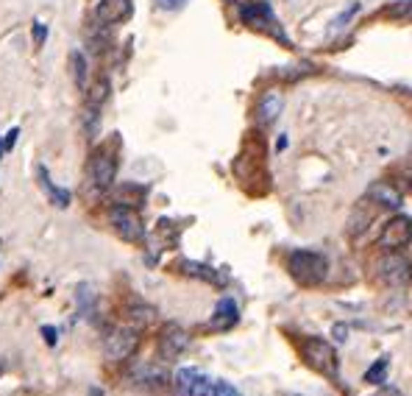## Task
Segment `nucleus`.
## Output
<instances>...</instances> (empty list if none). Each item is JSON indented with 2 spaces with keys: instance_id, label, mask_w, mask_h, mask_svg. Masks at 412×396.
I'll return each instance as SVG.
<instances>
[{
  "instance_id": "obj_1",
  "label": "nucleus",
  "mask_w": 412,
  "mask_h": 396,
  "mask_svg": "<svg viewBox=\"0 0 412 396\" xmlns=\"http://www.w3.org/2000/svg\"><path fill=\"white\" fill-rule=\"evenodd\" d=\"M301 357H304V363L309 369H315L323 377H337V371H340L337 352L323 338H304L301 341Z\"/></svg>"
},
{
  "instance_id": "obj_2",
  "label": "nucleus",
  "mask_w": 412,
  "mask_h": 396,
  "mask_svg": "<svg viewBox=\"0 0 412 396\" xmlns=\"http://www.w3.org/2000/svg\"><path fill=\"white\" fill-rule=\"evenodd\" d=\"M287 271L301 285H320L329 273V263L317 252H293L287 257Z\"/></svg>"
},
{
  "instance_id": "obj_3",
  "label": "nucleus",
  "mask_w": 412,
  "mask_h": 396,
  "mask_svg": "<svg viewBox=\"0 0 412 396\" xmlns=\"http://www.w3.org/2000/svg\"><path fill=\"white\" fill-rule=\"evenodd\" d=\"M109 218H111V226L117 229V235L128 243H142L145 240V224L142 218L137 215L134 207H125V204H114L109 210Z\"/></svg>"
},
{
  "instance_id": "obj_4",
  "label": "nucleus",
  "mask_w": 412,
  "mask_h": 396,
  "mask_svg": "<svg viewBox=\"0 0 412 396\" xmlns=\"http://www.w3.org/2000/svg\"><path fill=\"white\" fill-rule=\"evenodd\" d=\"M376 271L390 287H407L412 282V263L401 252H385L376 263Z\"/></svg>"
},
{
  "instance_id": "obj_5",
  "label": "nucleus",
  "mask_w": 412,
  "mask_h": 396,
  "mask_svg": "<svg viewBox=\"0 0 412 396\" xmlns=\"http://www.w3.org/2000/svg\"><path fill=\"white\" fill-rule=\"evenodd\" d=\"M240 17H242V22H245L248 28L262 31V34H268V36H273V39H279V42H284V45H287V36H284L282 25L276 22L273 11H270L265 3H251V6L240 8Z\"/></svg>"
},
{
  "instance_id": "obj_6",
  "label": "nucleus",
  "mask_w": 412,
  "mask_h": 396,
  "mask_svg": "<svg viewBox=\"0 0 412 396\" xmlns=\"http://www.w3.org/2000/svg\"><path fill=\"white\" fill-rule=\"evenodd\" d=\"M137 346H139V329H134V327H117V329L109 332L103 352H106V360L120 363V360H128L137 352Z\"/></svg>"
},
{
  "instance_id": "obj_7",
  "label": "nucleus",
  "mask_w": 412,
  "mask_h": 396,
  "mask_svg": "<svg viewBox=\"0 0 412 396\" xmlns=\"http://www.w3.org/2000/svg\"><path fill=\"white\" fill-rule=\"evenodd\" d=\"M376 243H379V249H385V252H401V249H407L412 243V218H407V215L390 218V221L382 226Z\"/></svg>"
},
{
  "instance_id": "obj_8",
  "label": "nucleus",
  "mask_w": 412,
  "mask_h": 396,
  "mask_svg": "<svg viewBox=\"0 0 412 396\" xmlns=\"http://www.w3.org/2000/svg\"><path fill=\"white\" fill-rule=\"evenodd\" d=\"M212 380L198 369H179L173 377V388L179 396H212Z\"/></svg>"
},
{
  "instance_id": "obj_9",
  "label": "nucleus",
  "mask_w": 412,
  "mask_h": 396,
  "mask_svg": "<svg viewBox=\"0 0 412 396\" xmlns=\"http://www.w3.org/2000/svg\"><path fill=\"white\" fill-rule=\"evenodd\" d=\"M114 176H117V159H114V153L98 151L92 156V162H90V179H92V184L98 190H109L114 184Z\"/></svg>"
},
{
  "instance_id": "obj_10",
  "label": "nucleus",
  "mask_w": 412,
  "mask_h": 396,
  "mask_svg": "<svg viewBox=\"0 0 412 396\" xmlns=\"http://www.w3.org/2000/svg\"><path fill=\"white\" fill-rule=\"evenodd\" d=\"M190 346V335L179 327V324H167L162 329V338H159V352L165 360H176L181 352H187Z\"/></svg>"
},
{
  "instance_id": "obj_11",
  "label": "nucleus",
  "mask_w": 412,
  "mask_h": 396,
  "mask_svg": "<svg viewBox=\"0 0 412 396\" xmlns=\"http://www.w3.org/2000/svg\"><path fill=\"white\" fill-rule=\"evenodd\" d=\"M134 11V3L131 0H98L95 6V17L103 25H114V22H123L128 20Z\"/></svg>"
},
{
  "instance_id": "obj_12",
  "label": "nucleus",
  "mask_w": 412,
  "mask_h": 396,
  "mask_svg": "<svg viewBox=\"0 0 412 396\" xmlns=\"http://www.w3.org/2000/svg\"><path fill=\"white\" fill-rule=\"evenodd\" d=\"M240 321V307H237V301L234 299H220L217 301V307H214V315H212V321H209V327L212 329H217V332H226V329H231L234 324Z\"/></svg>"
},
{
  "instance_id": "obj_13",
  "label": "nucleus",
  "mask_w": 412,
  "mask_h": 396,
  "mask_svg": "<svg viewBox=\"0 0 412 396\" xmlns=\"http://www.w3.org/2000/svg\"><path fill=\"white\" fill-rule=\"evenodd\" d=\"M368 198L379 207H390V210H399L404 204V196L399 193V187H393L390 182H373L368 187Z\"/></svg>"
},
{
  "instance_id": "obj_14",
  "label": "nucleus",
  "mask_w": 412,
  "mask_h": 396,
  "mask_svg": "<svg viewBox=\"0 0 412 396\" xmlns=\"http://www.w3.org/2000/svg\"><path fill=\"white\" fill-rule=\"evenodd\" d=\"M282 107H284L282 93H279V90H268V93L259 98V104H256V118H259V123H262V126H270V123L279 118Z\"/></svg>"
},
{
  "instance_id": "obj_15",
  "label": "nucleus",
  "mask_w": 412,
  "mask_h": 396,
  "mask_svg": "<svg viewBox=\"0 0 412 396\" xmlns=\"http://www.w3.org/2000/svg\"><path fill=\"white\" fill-rule=\"evenodd\" d=\"M131 380H134V383H139V385L162 388V385H167V371H165L162 366H153V363H142V366H137V369H134Z\"/></svg>"
},
{
  "instance_id": "obj_16",
  "label": "nucleus",
  "mask_w": 412,
  "mask_h": 396,
  "mask_svg": "<svg viewBox=\"0 0 412 396\" xmlns=\"http://www.w3.org/2000/svg\"><path fill=\"white\" fill-rule=\"evenodd\" d=\"M187 276H195V279H204V282H212V285H223V276L214 271V268H209L204 263H193V260H184V263L179 265Z\"/></svg>"
},
{
  "instance_id": "obj_17",
  "label": "nucleus",
  "mask_w": 412,
  "mask_h": 396,
  "mask_svg": "<svg viewBox=\"0 0 412 396\" xmlns=\"http://www.w3.org/2000/svg\"><path fill=\"white\" fill-rule=\"evenodd\" d=\"M39 182H42V187L48 190V196H50V201L56 204V207H70V193L64 190V187H56L53 182H50V176H48V170L45 168H39Z\"/></svg>"
},
{
  "instance_id": "obj_18",
  "label": "nucleus",
  "mask_w": 412,
  "mask_h": 396,
  "mask_svg": "<svg viewBox=\"0 0 412 396\" xmlns=\"http://www.w3.org/2000/svg\"><path fill=\"white\" fill-rule=\"evenodd\" d=\"M70 70H73V81H76V87L78 90H87V59H84V53L81 50H73L70 53Z\"/></svg>"
},
{
  "instance_id": "obj_19",
  "label": "nucleus",
  "mask_w": 412,
  "mask_h": 396,
  "mask_svg": "<svg viewBox=\"0 0 412 396\" xmlns=\"http://www.w3.org/2000/svg\"><path fill=\"white\" fill-rule=\"evenodd\" d=\"M106 98H109V78H98V81L90 87V93H87V107L101 109L103 104H106Z\"/></svg>"
},
{
  "instance_id": "obj_20",
  "label": "nucleus",
  "mask_w": 412,
  "mask_h": 396,
  "mask_svg": "<svg viewBox=\"0 0 412 396\" xmlns=\"http://www.w3.org/2000/svg\"><path fill=\"white\" fill-rule=\"evenodd\" d=\"M387 366H390V357H379V360L365 371V383H368V385H382V383H385V374H387Z\"/></svg>"
},
{
  "instance_id": "obj_21",
  "label": "nucleus",
  "mask_w": 412,
  "mask_h": 396,
  "mask_svg": "<svg viewBox=\"0 0 412 396\" xmlns=\"http://www.w3.org/2000/svg\"><path fill=\"white\" fill-rule=\"evenodd\" d=\"M385 14L393 17V20H407V22H412V0H399V3L390 6Z\"/></svg>"
},
{
  "instance_id": "obj_22",
  "label": "nucleus",
  "mask_w": 412,
  "mask_h": 396,
  "mask_svg": "<svg viewBox=\"0 0 412 396\" xmlns=\"http://www.w3.org/2000/svg\"><path fill=\"white\" fill-rule=\"evenodd\" d=\"M101 109H95V107H87V115H84V129L90 137H95L98 129H101V115H98Z\"/></svg>"
},
{
  "instance_id": "obj_23",
  "label": "nucleus",
  "mask_w": 412,
  "mask_h": 396,
  "mask_svg": "<svg viewBox=\"0 0 412 396\" xmlns=\"http://www.w3.org/2000/svg\"><path fill=\"white\" fill-rule=\"evenodd\" d=\"M212 396H242L234 385H228V383H223V380H217L214 385H212Z\"/></svg>"
},
{
  "instance_id": "obj_24",
  "label": "nucleus",
  "mask_w": 412,
  "mask_h": 396,
  "mask_svg": "<svg viewBox=\"0 0 412 396\" xmlns=\"http://www.w3.org/2000/svg\"><path fill=\"white\" fill-rule=\"evenodd\" d=\"M45 36H48V25L45 22H34V45H42L45 42Z\"/></svg>"
},
{
  "instance_id": "obj_25",
  "label": "nucleus",
  "mask_w": 412,
  "mask_h": 396,
  "mask_svg": "<svg viewBox=\"0 0 412 396\" xmlns=\"http://www.w3.org/2000/svg\"><path fill=\"white\" fill-rule=\"evenodd\" d=\"M159 8H165V11H179V8H184V3L187 0H153Z\"/></svg>"
},
{
  "instance_id": "obj_26",
  "label": "nucleus",
  "mask_w": 412,
  "mask_h": 396,
  "mask_svg": "<svg viewBox=\"0 0 412 396\" xmlns=\"http://www.w3.org/2000/svg\"><path fill=\"white\" fill-rule=\"evenodd\" d=\"M42 338L48 341V346H56V341H59V338H56V329H53V327H42Z\"/></svg>"
},
{
  "instance_id": "obj_27",
  "label": "nucleus",
  "mask_w": 412,
  "mask_h": 396,
  "mask_svg": "<svg viewBox=\"0 0 412 396\" xmlns=\"http://www.w3.org/2000/svg\"><path fill=\"white\" fill-rule=\"evenodd\" d=\"M331 332H334V338H337V341H348V327H345V324H334V329H331Z\"/></svg>"
},
{
  "instance_id": "obj_28",
  "label": "nucleus",
  "mask_w": 412,
  "mask_h": 396,
  "mask_svg": "<svg viewBox=\"0 0 412 396\" xmlns=\"http://www.w3.org/2000/svg\"><path fill=\"white\" fill-rule=\"evenodd\" d=\"M17 134H20V129H11V132L6 134V148H14V142H17Z\"/></svg>"
},
{
  "instance_id": "obj_29",
  "label": "nucleus",
  "mask_w": 412,
  "mask_h": 396,
  "mask_svg": "<svg viewBox=\"0 0 412 396\" xmlns=\"http://www.w3.org/2000/svg\"><path fill=\"white\" fill-rule=\"evenodd\" d=\"M226 3H231V6H240V8H245V6H251V3H256V0H226Z\"/></svg>"
},
{
  "instance_id": "obj_30",
  "label": "nucleus",
  "mask_w": 412,
  "mask_h": 396,
  "mask_svg": "<svg viewBox=\"0 0 412 396\" xmlns=\"http://www.w3.org/2000/svg\"><path fill=\"white\" fill-rule=\"evenodd\" d=\"M3 148H6V139H0V156H3Z\"/></svg>"
},
{
  "instance_id": "obj_31",
  "label": "nucleus",
  "mask_w": 412,
  "mask_h": 396,
  "mask_svg": "<svg viewBox=\"0 0 412 396\" xmlns=\"http://www.w3.org/2000/svg\"><path fill=\"white\" fill-rule=\"evenodd\" d=\"M0 374H3V363H0Z\"/></svg>"
}]
</instances>
